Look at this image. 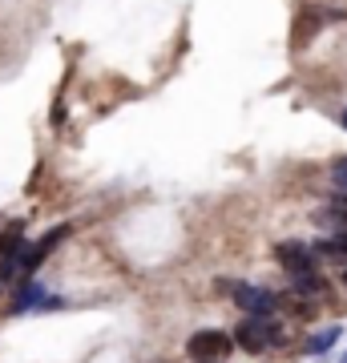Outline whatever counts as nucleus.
Here are the masks:
<instances>
[{"instance_id": "2eb2a0df", "label": "nucleus", "mask_w": 347, "mask_h": 363, "mask_svg": "<svg viewBox=\"0 0 347 363\" xmlns=\"http://www.w3.org/2000/svg\"><path fill=\"white\" fill-rule=\"evenodd\" d=\"M198 363H202V359H198Z\"/></svg>"}, {"instance_id": "9b49d317", "label": "nucleus", "mask_w": 347, "mask_h": 363, "mask_svg": "<svg viewBox=\"0 0 347 363\" xmlns=\"http://www.w3.org/2000/svg\"><path fill=\"white\" fill-rule=\"evenodd\" d=\"M331 182H335L339 194H347V157H339V162L331 166Z\"/></svg>"}, {"instance_id": "20e7f679", "label": "nucleus", "mask_w": 347, "mask_h": 363, "mask_svg": "<svg viewBox=\"0 0 347 363\" xmlns=\"http://www.w3.org/2000/svg\"><path fill=\"white\" fill-rule=\"evenodd\" d=\"M275 259L283 262L287 274H307L311 267H315V255H311L303 242H283V247L275 250Z\"/></svg>"}, {"instance_id": "423d86ee", "label": "nucleus", "mask_w": 347, "mask_h": 363, "mask_svg": "<svg viewBox=\"0 0 347 363\" xmlns=\"http://www.w3.org/2000/svg\"><path fill=\"white\" fill-rule=\"evenodd\" d=\"M21 234H25V226H9V230L0 234V255H4V259H16V250H21Z\"/></svg>"}, {"instance_id": "6e6552de", "label": "nucleus", "mask_w": 347, "mask_h": 363, "mask_svg": "<svg viewBox=\"0 0 347 363\" xmlns=\"http://www.w3.org/2000/svg\"><path fill=\"white\" fill-rule=\"evenodd\" d=\"M315 21H319L315 13H303V16H299V28H295V37H291V40H295V49H303V45H307V37L319 28Z\"/></svg>"}, {"instance_id": "39448f33", "label": "nucleus", "mask_w": 347, "mask_h": 363, "mask_svg": "<svg viewBox=\"0 0 347 363\" xmlns=\"http://www.w3.org/2000/svg\"><path fill=\"white\" fill-rule=\"evenodd\" d=\"M65 234H69V226H57V230H49L45 238H40V242H33V247H28L25 255H21V262H16V267H21V271H37L40 262L49 259V250L57 247V242H61Z\"/></svg>"}, {"instance_id": "7ed1b4c3", "label": "nucleus", "mask_w": 347, "mask_h": 363, "mask_svg": "<svg viewBox=\"0 0 347 363\" xmlns=\"http://www.w3.org/2000/svg\"><path fill=\"white\" fill-rule=\"evenodd\" d=\"M234 303H238L243 311H250V315H270L275 311V295L263 291V286H250V283L234 286Z\"/></svg>"}, {"instance_id": "f03ea898", "label": "nucleus", "mask_w": 347, "mask_h": 363, "mask_svg": "<svg viewBox=\"0 0 347 363\" xmlns=\"http://www.w3.org/2000/svg\"><path fill=\"white\" fill-rule=\"evenodd\" d=\"M231 343L234 339L226 335V331H194L186 351H190V359L210 363V359H226V355H231Z\"/></svg>"}, {"instance_id": "1a4fd4ad", "label": "nucleus", "mask_w": 347, "mask_h": 363, "mask_svg": "<svg viewBox=\"0 0 347 363\" xmlns=\"http://www.w3.org/2000/svg\"><path fill=\"white\" fill-rule=\"evenodd\" d=\"M295 291H299V295H319V291H323V279H319L315 271L295 274Z\"/></svg>"}, {"instance_id": "ddd939ff", "label": "nucleus", "mask_w": 347, "mask_h": 363, "mask_svg": "<svg viewBox=\"0 0 347 363\" xmlns=\"http://www.w3.org/2000/svg\"><path fill=\"white\" fill-rule=\"evenodd\" d=\"M339 121H343V130H347V109H343V117H339Z\"/></svg>"}, {"instance_id": "9d476101", "label": "nucleus", "mask_w": 347, "mask_h": 363, "mask_svg": "<svg viewBox=\"0 0 347 363\" xmlns=\"http://www.w3.org/2000/svg\"><path fill=\"white\" fill-rule=\"evenodd\" d=\"M315 250L327 255V259H343L347 255V238H323V242H315Z\"/></svg>"}, {"instance_id": "f257e3e1", "label": "nucleus", "mask_w": 347, "mask_h": 363, "mask_svg": "<svg viewBox=\"0 0 347 363\" xmlns=\"http://www.w3.org/2000/svg\"><path fill=\"white\" fill-rule=\"evenodd\" d=\"M231 339H234L243 351H250V355H255V351H267L270 343L279 339V327L270 323V315H255V319H246V323L238 327Z\"/></svg>"}, {"instance_id": "f8f14e48", "label": "nucleus", "mask_w": 347, "mask_h": 363, "mask_svg": "<svg viewBox=\"0 0 347 363\" xmlns=\"http://www.w3.org/2000/svg\"><path fill=\"white\" fill-rule=\"evenodd\" d=\"M234 279H219V283H214V291H219V295H234Z\"/></svg>"}, {"instance_id": "4468645a", "label": "nucleus", "mask_w": 347, "mask_h": 363, "mask_svg": "<svg viewBox=\"0 0 347 363\" xmlns=\"http://www.w3.org/2000/svg\"><path fill=\"white\" fill-rule=\"evenodd\" d=\"M343 283H347V271H343Z\"/></svg>"}, {"instance_id": "0eeeda50", "label": "nucleus", "mask_w": 347, "mask_h": 363, "mask_svg": "<svg viewBox=\"0 0 347 363\" xmlns=\"http://www.w3.org/2000/svg\"><path fill=\"white\" fill-rule=\"evenodd\" d=\"M335 339H339V327H327V331H319V335L307 339V351H311V355H323V351L331 347Z\"/></svg>"}]
</instances>
